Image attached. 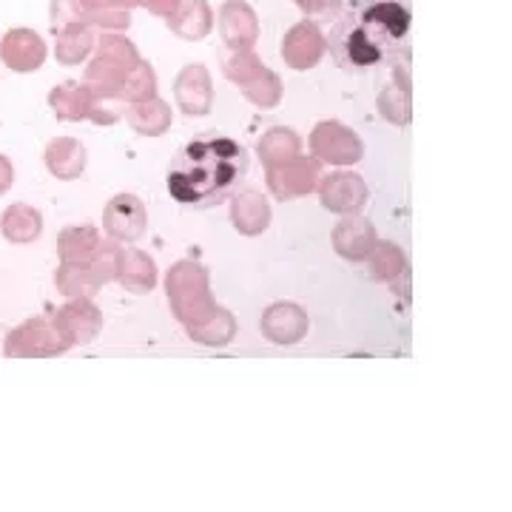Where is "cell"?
I'll return each mask as SVG.
<instances>
[{
    "instance_id": "cell-3",
    "label": "cell",
    "mask_w": 512,
    "mask_h": 512,
    "mask_svg": "<svg viewBox=\"0 0 512 512\" xmlns=\"http://www.w3.org/2000/svg\"><path fill=\"white\" fill-rule=\"evenodd\" d=\"M3 185H6V165L0 163V188H3Z\"/></svg>"
},
{
    "instance_id": "cell-2",
    "label": "cell",
    "mask_w": 512,
    "mask_h": 512,
    "mask_svg": "<svg viewBox=\"0 0 512 512\" xmlns=\"http://www.w3.org/2000/svg\"><path fill=\"white\" fill-rule=\"evenodd\" d=\"M248 174V151L234 137L214 134L185 143L168 165V194L183 208L205 211L225 202Z\"/></svg>"
},
{
    "instance_id": "cell-1",
    "label": "cell",
    "mask_w": 512,
    "mask_h": 512,
    "mask_svg": "<svg viewBox=\"0 0 512 512\" xmlns=\"http://www.w3.org/2000/svg\"><path fill=\"white\" fill-rule=\"evenodd\" d=\"M410 40V9L399 0H359L330 26L328 49L350 74L396 66Z\"/></svg>"
}]
</instances>
